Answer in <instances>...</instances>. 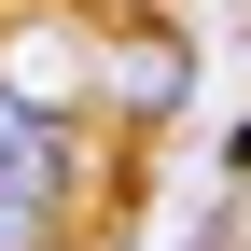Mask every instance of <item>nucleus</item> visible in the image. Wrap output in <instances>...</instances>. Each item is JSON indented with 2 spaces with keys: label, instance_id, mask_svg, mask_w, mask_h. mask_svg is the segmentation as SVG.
<instances>
[{
  "label": "nucleus",
  "instance_id": "nucleus-1",
  "mask_svg": "<svg viewBox=\"0 0 251 251\" xmlns=\"http://www.w3.org/2000/svg\"><path fill=\"white\" fill-rule=\"evenodd\" d=\"M84 224V112L0 70V251H70Z\"/></svg>",
  "mask_w": 251,
  "mask_h": 251
},
{
  "label": "nucleus",
  "instance_id": "nucleus-2",
  "mask_svg": "<svg viewBox=\"0 0 251 251\" xmlns=\"http://www.w3.org/2000/svg\"><path fill=\"white\" fill-rule=\"evenodd\" d=\"M168 98H181V42H168V28H140V42L112 56V112H126V126H153Z\"/></svg>",
  "mask_w": 251,
  "mask_h": 251
}]
</instances>
